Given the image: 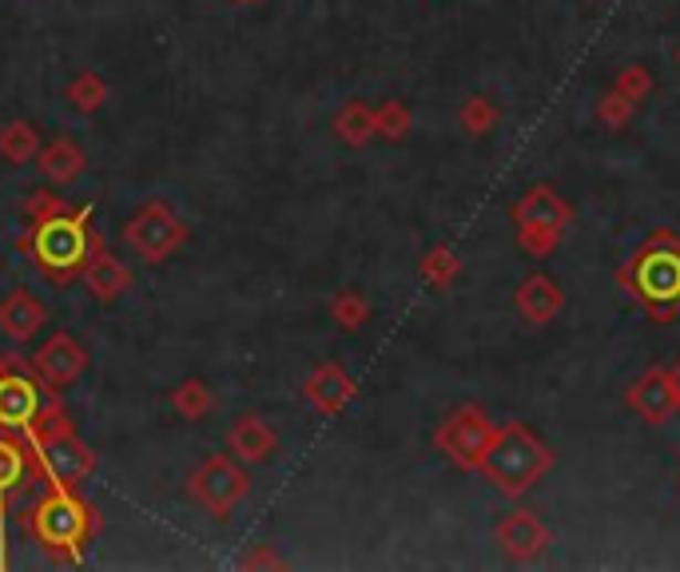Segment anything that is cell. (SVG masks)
I'll return each instance as SVG.
<instances>
[{
	"label": "cell",
	"mask_w": 680,
	"mask_h": 572,
	"mask_svg": "<svg viewBox=\"0 0 680 572\" xmlns=\"http://www.w3.org/2000/svg\"><path fill=\"white\" fill-rule=\"evenodd\" d=\"M88 215L92 208H80L76 215H52L44 219V223H36V231L32 235L20 239V247H29L36 251V263L44 271H49L52 278H72L80 271V263H84V255H88Z\"/></svg>",
	"instance_id": "6da1fadb"
},
{
	"label": "cell",
	"mask_w": 680,
	"mask_h": 572,
	"mask_svg": "<svg viewBox=\"0 0 680 572\" xmlns=\"http://www.w3.org/2000/svg\"><path fill=\"white\" fill-rule=\"evenodd\" d=\"M29 533H36L44 544H69V549H76V541H84V533H88V509L69 489H52L32 509Z\"/></svg>",
	"instance_id": "7a4b0ae2"
},
{
	"label": "cell",
	"mask_w": 680,
	"mask_h": 572,
	"mask_svg": "<svg viewBox=\"0 0 680 572\" xmlns=\"http://www.w3.org/2000/svg\"><path fill=\"white\" fill-rule=\"evenodd\" d=\"M184 239H188V227H184L164 203H148V208L139 211L128 227H124V243H128L144 263H164Z\"/></svg>",
	"instance_id": "3957f363"
},
{
	"label": "cell",
	"mask_w": 680,
	"mask_h": 572,
	"mask_svg": "<svg viewBox=\"0 0 680 572\" xmlns=\"http://www.w3.org/2000/svg\"><path fill=\"white\" fill-rule=\"evenodd\" d=\"M188 489L211 517H227L247 497V474L239 469L236 462H231V457L216 454V457H208V462L199 465Z\"/></svg>",
	"instance_id": "277c9868"
},
{
	"label": "cell",
	"mask_w": 680,
	"mask_h": 572,
	"mask_svg": "<svg viewBox=\"0 0 680 572\" xmlns=\"http://www.w3.org/2000/svg\"><path fill=\"white\" fill-rule=\"evenodd\" d=\"M36 465L52 489H76L96 469V454L76 434H60L49 442H36Z\"/></svg>",
	"instance_id": "5b68a950"
},
{
	"label": "cell",
	"mask_w": 680,
	"mask_h": 572,
	"mask_svg": "<svg viewBox=\"0 0 680 572\" xmlns=\"http://www.w3.org/2000/svg\"><path fill=\"white\" fill-rule=\"evenodd\" d=\"M32 366H36L40 382L49 385L52 394H60L64 385H72L80 374H84L88 354H84V346H80L76 338L56 335V338H49V342L40 346V354L32 358Z\"/></svg>",
	"instance_id": "8992f818"
},
{
	"label": "cell",
	"mask_w": 680,
	"mask_h": 572,
	"mask_svg": "<svg viewBox=\"0 0 680 572\" xmlns=\"http://www.w3.org/2000/svg\"><path fill=\"white\" fill-rule=\"evenodd\" d=\"M40 414V394L29 378L0 370V430H32Z\"/></svg>",
	"instance_id": "52a82bcc"
},
{
	"label": "cell",
	"mask_w": 680,
	"mask_h": 572,
	"mask_svg": "<svg viewBox=\"0 0 680 572\" xmlns=\"http://www.w3.org/2000/svg\"><path fill=\"white\" fill-rule=\"evenodd\" d=\"M275 430H271V422H263V417L255 414H243L236 425H231V434H227V449H231V457H236L239 465H259L266 462V457L275 454Z\"/></svg>",
	"instance_id": "ba28073f"
},
{
	"label": "cell",
	"mask_w": 680,
	"mask_h": 572,
	"mask_svg": "<svg viewBox=\"0 0 680 572\" xmlns=\"http://www.w3.org/2000/svg\"><path fill=\"white\" fill-rule=\"evenodd\" d=\"M40 326H44V306H40V298H32V290H12L0 303V330L12 342H29Z\"/></svg>",
	"instance_id": "9c48e42d"
},
{
	"label": "cell",
	"mask_w": 680,
	"mask_h": 572,
	"mask_svg": "<svg viewBox=\"0 0 680 572\" xmlns=\"http://www.w3.org/2000/svg\"><path fill=\"white\" fill-rule=\"evenodd\" d=\"M84 283H88V290H92V298H96V303H116V298L132 286V271L124 267L116 255L100 251V255L88 263V275H84Z\"/></svg>",
	"instance_id": "30bf717a"
},
{
	"label": "cell",
	"mask_w": 680,
	"mask_h": 572,
	"mask_svg": "<svg viewBox=\"0 0 680 572\" xmlns=\"http://www.w3.org/2000/svg\"><path fill=\"white\" fill-rule=\"evenodd\" d=\"M84 151H80V144H72V139H52L49 148L36 151V168L44 171V176L52 179V183H72V179L84 171Z\"/></svg>",
	"instance_id": "8fae6325"
},
{
	"label": "cell",
	"mask_w": 680,
	"mask_h": 572,
	"mask_svg": "<svg viewBox=\"0 0 680 572\" xmlns=\"http://www.w3.org/2000/svg\"><path fill=\"white\" fill-rule=\"evenodd\" d=\"M40 151V131L24 119H12L9 128L0 131V156L9 159L12 168H24L32 156Z\"/></svg>",
	"instance_id": "7c38bea8"
},
{
	"label": "cell",
	"mask_w": 680,
	"mask_h": 572,
	"mask_svg": "<svg viewBox=\"0 0 680 572\" xmlns=\"http://www.w3.org/2000/svg\"><path fill=\"white\" fill-rule=\"evenodd\" d=\"M171 405H176L179 417H188V422H203L211 414V390L199 378L191 382L176 385V394H171Z\"/></svg>",
	"instance_id": "4fadbf2b"
},
{
	"label": "cell",
	"mask_w": 680,
	"mask_h": 572,
	"mask_svg": "<svg viewBox=\"0 0 680 572\" xmlns=\"http://www.w3.org/2000/svg\"><path fill=\"white\" fill-rule=\"evenodd\" d=\"M69 99L76 112H96L104 108V99H108V84H104V76H96V72H76V80L69 84Z\"/></svg>",
	"instance_id": "5bb4252c"
},
{
	"label": "cell",
	"mask_w": 680,
	"mask_h": 572,
	"mask_svg": "<svg viewBox=\"0 0 680 572\" xmlns=\"http://www.w3.org/2000/svg\"><path fill=\"white\" fill-rule=\"evenodd\" d=\"M24 469H29L24 449H20L17 442H9V437H0V497L17 489L20 477H24Z\"/></svg>",
	"instance_id": "9a60e30c"
},
{
	"label": "cell",
	"mask_w": 680,
	"mask_h": 572,
	"mask_svg": "<svg viewBox=\"0 0 680 572\" xmlns=\"http://www.w3.org/2000/svg\"><path fill=\"white\" fill-rule=\"evenodd\" d=\"M306 394H311L315 405H323V410H335V405L351 394V385L343 382L338 370H318V374L311 378V390H306Z\"/></svg>",
	"instance_id": "2e32d148"
},
{
	"label": "cell",
	"mask_w": 680,
	"mask_h": 572,
	"mask_svg": "<svg viewBox=\"0 0 680 572\" xmlns=\"http://www.w3.org/2000/svg\"><path fill=\"white\" fill-rule=\"evenodd\" d=\"M24 211L32 215V223H44V219L60 215L64 203H60V195H52V191H32V199L24 203Z\"/></svg>",
	"instance_id": "e0dca14e"
},
{
	"label": "cell",
	"mask_w": 680,
	"mask_h": 572,
	"mask_svg": "<svg viewBox=\"0 0 680 572\" xmlns=\"http://www.w3.org/2000/svg\"><path fill=\"white\" fill-rule=\"evenodd\" d=\"M236 4H255V0H236Z\"/></svg>",
	"instance_id": "ac0fdd59"
}]
</instances>
